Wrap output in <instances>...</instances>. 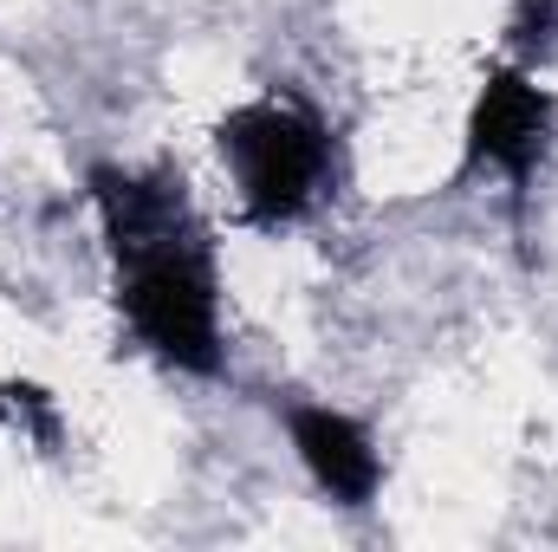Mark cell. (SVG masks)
Wrapping results in <instances>:
<instances>
[{
  "label": "cell",
  "instance_id": "cell-1",
  "mask_svg": "<svg viewBox=\"0 0 558 552\" xmlns=\"http://www.w3.org/2000/svg\"><path fill=\"white\" fill-rule=\"evenodd\" d=\"M85 202L111 267V305L149 364L175 377H228V286L215 228L169 163H92Z\"/></svg>",
  "mask_w": 558,
  "mask_h": 552
},
{
  "label": "cell",
  "instance_id": "cell-2",
  "mask_svg": "<svg viewBox=\"0 0 558 552\" xmlns=\"http://www.w3.org/2000/svg\"><path fill=\"white\" fill-rule=\"evenodd\" d=\"M215 156L234 189V215L254 235L312 221L338 189V137L299 92H254L215 124Z\"/></svg>",
  "mask_w": 558,
  "mask_h": 552
},
{
  "label": "cell",
  "instance_id": "cell-3",
  "mask_svg": "<svg viewBox=\"0 0 558 552\" xmlns=\"http://www.w3.org/2000/svg\"><path fill=\"white\" fill-rule=\"evenodd\" d=\"M553 137H558V92L539 85V72L526 59H494L481 72L468 124H461V169L494 176L513 195H526L533 176L546 169Z\"/></svg>",
  "mask_w": 558,
  "mask_h": 552
},
{
  "label": "cell",
  "instance_id": "cell-4",
  "mask_svg": "<svg viewBox=\"0 0 558 552\" xmlns=\"http://www.w3.org/2000/svg\"><path fill=\"white\" fill-rule=\"evenodd\" d=\"M279 429L292 442V461L305 468V481L325 494V507L338 514H371L384 481H390V461H384V442L364 416L338 410L325 397H292L279 404Z\"/></svg>",
  "mask_w": 558,
  "mask_h": 552
},
{
  "label": "cell",
  "instance_id": "cell-5",
  "mask_svg": "<svg viewBox=\"0 0 558 552\" xmlns=\"http://www.w3.org/2000/svg\"><path fill=\"white\" fill-rule=\"evenodd\" d=\"M0 422H7L13 435L39 442V448H59V442H65L59 397H52L46 384H33V377H7V384H0Z\"/></svg>",
  "mask_w": 558,
  "mask_h": 552
}]
</instances>
